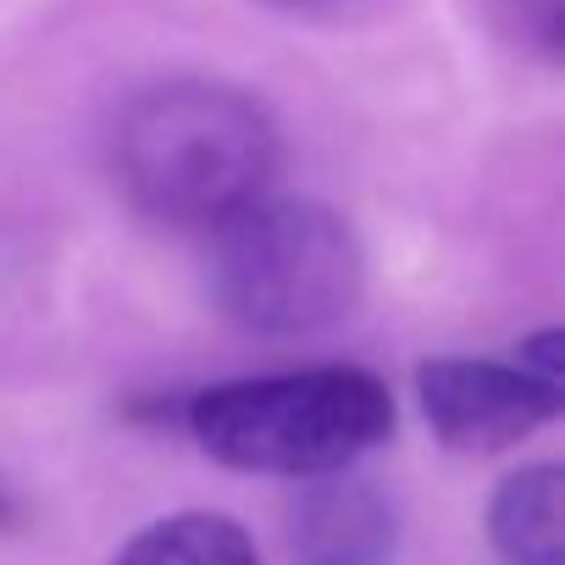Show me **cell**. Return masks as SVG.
<instances>
[{
    "instance_id": "30bf717a",
    "label": "cell",
    "mask_w": 565,
    "mask_h": 565,
    "mask_svg": "<svg viewBox=\"0 0 565 565\" xmlns=\"http://www.w3.org/2000/svg\"><path fill=\"white\" fill-rule=\"evenodd\" d=\"M0 515H7V504H0Z\"/></svg>"
},
{
    "instance_id": "277c9868",
    "label": "cell",
    "mask_w": 565,
    "mask_h": 565,
    "mask_svg": "<svg viewBox=\"0 0 565 565\" xmlns=\"http://www.w3.org/2000/svg\"><path fill=\"white\" fill-rule=\"evenodd\" d=\"M416 399L427 427L466 455H493L532 438L543 422L559 416L565 388L532 377L521 361H482V355H433L416 366Z\"/></svg>"
},
{
    "instance_id": "3957f363",
    "label": "cell",
    "mask_w": 565,
    "mask_h": 565,
    "mask_svg": "<svg viewBox=\"0 0 565 565\" xmlns=\"http://www.w3.org/2000/svg\"><path fill=\"white\" fill-rule=\"evenodd\" d=\"M211 300L260 339H300L355 311L366 255L355 227L317 200H255L211 227Z\"/></svg>"
},
{
    "instance_id": "6da1fadb",
    "label": "cell",
    "mask_w": 565,
    "mask_h": 565,
    "mask_svg": "<svg viewBox=\"0 0 565 565\" xmlns=\"http://www.w3.org/2000/svg\"><path fill=\"white\" fill-rule=\"evenodd\" d=\"M111 156L134 211L211 233L266 200L282 139L255 95L211 78H167L122 106Z\"/></svg>"
},
{
    "instance_id": "8992f818",
    "label": "cell",
    "mask_w": 565,
    "mask_h": 565,
    "mask_svg": "<svg viewBox=\"0 0 565 565\" xmlns=\"http://www.w3.org/2000/svg\"><path fill=\"white\" fill-rule=\"evenodd\" d=\"M322 482L328 488H317L306 499V543L322 554V565H377L394 537L388 510L344 471L322 477Z\"/></svg>"
},
{
    "instance_id": "52a82bcc",
    "label": "cell",
    "mask_w": 565,
    "mask_h": 565,
    "mask_svg": "<svg viewBox=\"0 0 565 565\" xmlns=\"http://www.w3.org/2000/svg\"><path fill=\"white\" fill-rule=\"evenodd\" d=\"M111 565H260L255 537L216 510H178L122 543Z\"/></svg>"
},
{
    "instance_id": "9c48e42d",
    "label": "cell",
    "mask_w": 565,
    "mask_h": 565,
    "mask_svg": "<svg viewBox=\"0 0 565 565\" xmlns=\"http://www.w3.org/2000/svg\"><path fill=\"white\" fill-rule=\"evenodd\" d=\"M271 7H295V12H311V7H333V0H271Z\"/></svg>"
},
{
    "instance_id": "5b68a950",
    "label": "cell",
    "mask_w": 565,
    "mask_h": 565,
    "mask_svg": "<svg viewBox=\"0 0 565 565\" xmlns=\"http://www.w3.org/2000/svg\"><path fill=\"white\" fill-rule=\"evenodd\" d=\"M488 537L510 565H565V471L521 466L488 504Z\"/></svg>"
},
{
    "instance_id": "ba28073f",
    "label": "cell",
    "mask_w": 565,
    "mask_h": 565,
    "mask_svg": "<svg viewBox=\"0 0 565 565\" xmlns=\"http://www.w3.org/2000/svg\"><path fill=\"white\" fill-rule=\"evenodd\" d=\"M515 18L543 56H559L565 40V0H515Z\"/></svg>"
},
{
    "instance_id": "7a4b0ae2",
    "label": "cell",
    "mask_w": 565,
    "mask_h": 565,
    "mask_svg": "<svg viewBox=\"0 0 565 565\" xmlns=\"http://www.w3.org/2000/svg\"><path fill=\"white\" fill-rule=\"evenodd\" d=\"M183 427L216 466L322 482L394 433V394L366 366L266 372L189 394Z\"/></svg>"
}]
</instances>
